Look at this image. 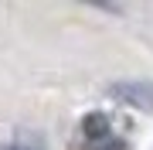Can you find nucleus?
<instances>
[{"label":"nucleus","mask_w":153,"mask_h":150,"mask_svg":"<svg viewBox=\"0 0 153 150\" xmlns=\"http://www.w3.org/2000/svg\"><path fill=\"white\" fill-rule=\"evenodd\" d=\"M0 150H48V147H44V140L31 137V133H24V137L10 140V143H0Z\"/></svg>","instance_id":"7ed1b4c3"},{"label":"nucleus","mask_w":153,"mask_h":150,"mask_svg":"<svg viewBox=\"0 0 153 150\" xmlns=\"http://www.w3.org/2000/svg\"><path fill=\"white\" fill-rule=\"evenodd\" d=\"M75 150H126V137L116 130V123L105 113H88L78 123Z\"/></svg>","instance_id":"f257e3e1"},{"label":"nucleus","mask_w":153,"mask_h":150,"mask_svg":"<svg viewBox=\"0 0 153 150\" xmlns=\"http://www.w3.org/2000/svg\"><path fill=\"white\" fill-rule=\"evenodd\" d=\"M109 96L126 102V106H133V109L153 113V82H119V85L109 89Z\"/></svg>","instance_id":"f03ea898"}]
</instances>
